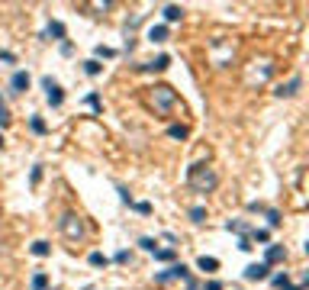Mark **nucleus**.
Listing matches in <instances>:
<instances>
[{
    "label": "nucleus",
    "mask_w": 309,
    "mask_h": 290,
    "mask_svg": "<svg viewBox=\"0 0 309 290\" xmlns=\"http://www.w3.org/2000/svg\"><path fill=\"white\" fill-rule=\"evenodd\" d=\"M284 258H287V248H284V245H267V252H264V265H267V267L280 265Z\"/></svg>",
    "instance_id": "0eeeda50"
},
{
    "label": "nucleus",
    "mask_w": 309,
    "mask_h": 290,
    "mask_svg": "<svg viewBox=\"0 0 309 290\" xmlns=\"http://www.w3.org/2000/svg\"><path fill=\"white\" fill-rule=\"evenodd\" d=\"M267 277H270V267L264 265V261L261 265H248L245 267V281H267Z\"/></svg>",
    "instance_id": "6e6552de"
},
{
    "label": "nucleus",
    "mask_w": 309,
    "mask_h": 290,
    "mask_svg": "<svg viewBox=\"0 0 309 290\" xmlns=\"http://www.w3.org/2000/svg\"><path fill=\"white\" fill-rule=\"evenodd\" d=\"M39 181H42V165H36V168H32V174H29V184H32V187H36Z\"/></svg>",
    "instance_id": "7c9ffc66"
},
{
    "label": "nucleus",
    "mask_w": 309,
    "mask_h": 290,
    "mask_svg": "<svg viewBox=\"0 0 309 290\" xmlns=\"http://www.w3.org/2000/svg\"><path fill=\"white\" fill-rule=\"evenodd\" d=\"M154 258H158V261H174V258H177V252H174V248H154Z\"/></svg>",
    "instance_id": "412c9836"
},
{
    "label": "nucleus",
    "mask_w": 309,
    "mask_h": 290,
    "mask_svg": "<svg viewBox=\"0 0 309 290\" xmlns=\"http://www.w3.org/2000/svg\"><path fill=\"white\" fill-rule=\"evenodd\" d=\"M303 87V77L296 74V77H290V84H280L277 87V97H296V91Z\"/></svg>",
    "instance_id": "1a4fd4ad"
},
{
    "label": "nucleus",
    "mask_w": 309,
    "mask_h": 290,
    "mask_svg": "<svg viewBox=\"0 0 309 290\" xmlns=\"http://www.w3.org/2000/svg\"><path fill=\"white\" fill-rule=\"evenodd\" d=\"M113 261H119V265H126V261H132V252H129V248H119Z\"/></svg>",
    "instance_id": "c85d7f7f"
},
{
    "label": "nucleus",
    "mask_w": 309,
    "mask_h": 290,
    "mask_svg": "<svg viewBox=\"0 0 309 290\" xmlns=\"http://www.w3.org/2000/svg\"><path fill=\"white\" fill-rule=\"evenodd\" d=\"M132 210L142 213V216H148V213H152V203H132Z\"/></svg>",
    "instance_id": "2f4dec72"
},
{
    "label": "nucleus",
    "mask_w": 309,
    "mask_h": 290,
    "mask_svg": "<svg viewBox=\"0 0 309 290\" xmlns=\"http://www.w3.org/2000/svg\"><path fill=\"white\" fill-rule=\"evenodd\" d=\"M148 100H152V107L164 116V113H171V107H174V103H177V94L171 91L168 84H154L152 94H148Z\"/></svg>",
    "instance_id": "f03ea898"
},
{
    "label": "nucleus",
    "mask_w": 309,
    "mask_h": 290,
    "mask_svg": "<svg viewBox=\"0 0 309 290\" xmlns=\"http://www.w3.org/2000/svg\"><path fill=\"white\" fill-rule=\"evenodd\" d=\"M187 277H190V267L180 261V265H171L168 271H158L154 281H158V284H168V281H187Z\"/></svg>",
    "instance_id": "39448f33"
},
{
    "label": "nucleus",
    "mask_w": 309,
    "mask_h": 290,
    "mask_svg": "<svg viewBox=\"0 0 309 290\" xmlns=\"http://www.w3.org/2000/svg\"><path fill=\"white\" fill-rule=\"evenodd\" d=\"M187 184H190L197 193H209L219 187V174L209 165H193L190 171H187Z\"/></svg>",
    "instance_id": "f257e3e1"
},
{
    "label": "nucleus",
    "mask_w": 309,
    "mask_h": 290,
    "mask_svg": "<svg viewBox=\"0 0 309 290\" xmlns=\"http://www.w3.org/2000/svg\"><path fill=\"white\" fill-rule=\"evenodd\" d=\"M0 126H10V110H7L3 100H0Z\"/></svg>",
    "instance_id": "c756f323"
},
{
    "label": "nucleus",
    "mask_w": 309,
    "mask_h": 290,
    "mask_svg": "<svg viewBox=\"0 0 309 290\" xmlns=\"http://www.w3.org/2000/svg\"><path fill=\"white\" fill-rule=\"evenodd\" d=\"M203 290H222V281H206V284H203Z\"/></svg>",
    "instance_id": "f704fd0d"
},
{
    "label": "nucleus",
    "mask_w": 309,
    "mask_h": 290,
    "mask_svg": "<svg viewBox=\"0 0 309 290\" xmlns=\"http://www.w3.org/2000/svg\"><path fill=\"white\" fill-rule=\"evenodd\" d=\"M197 267L206 271V274H213V271H219V258H206V255H200V258H197Z\"/></svg>",
    "instance_id": "f8f14e48"
},
{
    "label": "nucleus",
    "mask_w": 309,
    "mask_h": 290,
    "mask_svg": "<svg viewBox=\"0 0 309 290\" xmlns=\"http://www.w3.org/2000/svg\"><path fill=\"white\" fill-rule=\"evenodd\" d=\"M0 61H7V65H13V61H16V55H13V52H7V48H3V52H0Z\"/></svg>",
    "instance_id": "72a5a7b5"
},
{
    "label": "nucleus",
    "mask_w": 309,
    "mask_h": 290,
    "mask_svg": "<svg viewBox=\"0 0 309 290\" xmlns=\"http://www.w3.org/2000/svg\"><path fill=\"white\" fill-rule=\"evenodd\" d=\"M264 216H267V226H270V229H274V226H280V210H274V206H270V210H264Z\"/></svg>",
    "instance_id": "5701e85b"
},
{
    "label": "nucleus",
    "mask_w": 309,
    "mask_h": 290,
    "mask_svg": "<svg viewBox=\"0 0 309 290\" xmlns=\"http://www.w3.org/2000/svg\"><path fill=\"white\" fill-rule=\"evenodd\" d=\"M29 129L36 132V136H45L48 126H45V120H42V116H32V120H29Z\"/></svg>",
    "instance_id": "6ab92c4d"
},
{
    "label": "nucleus",
    "mask_w": 309,
    "mask_h": 290,
    "mask_svg": "<svg viewBox=\"0 0 309 290\" xmlns=\"http://www.w3.org/2000/svg\"><path fill=\"white\" fill-rule=\"evenodd\" d=\"M93 55H97V58H116V48H107V46H97V48H93Z\"/></svg>",
    "instance_id": "393cba45"
},
{
    "label": "nucleus",
    "mask_w": 309,
    "mask_h": 290,
    "mask_svg": "<svg viewBox=\"0 0 309 290\" xmlns=\"http://www.w3.org/2000/svg\"><path fill=\"white\" fill-rule=\"evenodd\" d=\"M32 255H36V258H48V255H52V245L45 242V239H39V242H32V248H29Z\"/></svg>",
    "instance_id": "ddd939ff"
},
{
    "label": "nucleus",
    "mask_w": 309,
    "mask_h": 290,
    "mask_svg": "<svg viewBox=\"0 0 309 290\" xmlns=\"http://www.w3.org/2000/svg\"><path fill=\"white\" fill-rule=\"evenodd\" d=\"M45 36H52L55 42H62V39H65V26L58 23V20H52V23H48V29H45Z\"/></svg>",
    "instance_id": "dca6fc26"
},
{
    "label": "nucleus",
    "mask_w": 309,
    "mask_h": 290,
    "mask_svg": "<svg viewBox=\"0 0 309 290\" xmlns=\"http://www.w3.org/2000/svg\"><path fill=\"white\" fill-rule=\"evenodd\" d=\"M190 219L193 222H203V219H206V206H193V210H190Z\"/></svg>",
    "instance_id": "a878e982"
},
{
    "label": "nucleus",
    "mask_w": 309,
    "mask_h": 290,
    "mask_svg": "<svg viewBox=\"0 0 309 290\" xmlns=\"http://www.w3.org/2000/svg\"><path fill=\"white\" fill-rule=\"evenodd\" d=\"M248 239H251V242H264V245H267L270 242V229H251V232H248Z\"/></svg>",
    "instance_id": "a211bd4d"
},
{
    "label": "nucleus",
    "mask_w": 309,
    "mask_h": 290,
    "mask_svg": "<svg viewBox=\"0 0 309 290\" xmlns=\"http://www.w3.org/2000/svg\"><path fill=\"white\" fill-rule=\"evenodd\" d=\"M87 103H90L93 110H100V97H97V94H90V97H87Z\"/></svg>",
    "instance_id": "c9c22d12"
},
{
    "label": "nucleus",
    "mask_w": 309,
    "mask_h": 290,
    "mask_svg": "<svg viewBox=\"0 0 309 290\" xmlns=\"http://www.w3.org/2000/svg\"><path fill=\"white\" fill-rule=\"evenodd\" d=\"M42 91H45L48 107H62L65 103V91H62V84H58L55 77H42Z\"/></svg>",
    "instance_id": "20e7f679"
},
{
    "label": "nucleus",
    "mask_w": 309,
    "mask_h": 290,
    "mask_svg": "<svg viewBox=\"0 0 309 290\" xmlns=\"http://www.w3.org/2000/svg\"><path fill=\"white\" fill-rule=\"evenodd\" d=\"M168 36H171V29L164 23H158V26L148 29V39H152V42H168Z\"/></svg>",
    "instance_id": "9d476101"
},
{
    "label": "nucleus",
    "mask_w": 309,
    "mask_h": 290,
    "mask_svg": "<svg viewBox=\"0 0 309 290\" xmlns=\"http://www.w3.org/2000/svg\"><path fill=\"white\" fill-rule=\"evenodd\" d=\"M84 71H87V74H90V77H97V74H100V71H103V65H100V61H97V58H87V61H84Z\"/></svg>",
    "instance_id": "aec40b11"
},
{
    "label": "nucleus",
    "mask_w": 309,
    "mask_h": 290,
    "mask_svg": "<svg viewBox=\"0 0 309 290\" xmlns=\"http://www.w3.org/2000/svg\"><path fill=\"white\" fill-rule=\"evenodd\" d=\"M29 84H32L29 71H13V77H10V91H13V94H26V91H29Z\"/></svg>",
    "instance_id": "423d86ee"
},
{
    "label": "nucleus",
    "mask_w": 309,
    "mask_h": 290,
    "mask_svg": "<svg viewBox=\"0 0 309 290\" xmlns=\"http://www.w3.org/2000/svg\"><path fill=\"white\" fill-rule=\"evenodd\" d=\"M239 248H242V252H251L255 245H251V239H248V236H242V239H239Z\"/></svg>",
    "instance_id": "473e14b6"
},
{
    "label": "nucleus",
    "mask_w": 309,
    "mask_h": 290,
    "mask_svg": "<svg viewBox=\"0 0 309 290\" xmlns=\"http://www.w3.org/2000/svg\"><path fill=\"white\" fill-rule=\"evenodd\" d=\"M270 284H274V287H280V290H284L287 284H290V274H287V271H284V274H270Z\"/></svg>",
    "instance_id": "b1692460"
},
{
    "label": "nucleus",
    "mask_w": 309,
    "mask_h": 290,
    "mask_svg": "<svg viewBox=\"0 0 309 290\" xmlns=\"http://www.w3.org/2000/svg\"><path fill=\"white\" fill-rule=\"evenodd\" d=\"M32 290H48V274L45 271H39V274H32Z\"/></svg>",
    "instance_id": "f3484780"
},
{
    "label": "nucleus",
    "mask_w": 309,
    "mask_h": 290,
    "mask_svg": "<svg viewBox=\"0 0 309 290\" xmlns=\"http://www.w3.org/2000/svg\"><path fill=\"white\" fill-rule=\"evenodd\" d=\"M139 245L145 248V252H154V248H158V242H154V239H148V236H142V239H139Z\"/></svg>",
    "instance_id": "cd10ccee"
},
{
    "label": "nucleus",
    "mask_w": 309,
    "mask_h": 290,
    "mask_svg": "<svg viewBox=\"0 0 309 290\" xmlns=\"http://www.w3.org/2000/svg\"><path fill=\"white\" fill-rule=\"evenodd\" d=\"M225 229H229V232H239V236H248V232H251V226H248V222H242V219H229V222H225Z\"/></svg>",
    "instance_id": "2eb2a0df"
},
{
    "label": "nucleus",
    "mask_w": 309,
    "mask_h": 290,
    "mask_svg": "<svg viewBox=\"0 0 309 290\" xmlns=\"http://www.w3.org/2000/svg\"><path fill=\"white\" fill-rule=\"evenodd\" d=\"M171 65V55H158L154 61H148V65H142V71H164Z\"/></svg>",
    "instance_id": "9b49d317"
},
{
    "label": "nucleus",
    "mask_w": 309,
    "mask_h": 290,
    "mask_svg": "<svg viewBox=\"0 0 309 290\" xmlns=\"http://www.w3.org/2000/svg\"><path fill=\"white\" fill-rule=\"evenodd\" d=\"M284 290H303V287H300V284H287Z\"/></svg>",
    "instance_id": "4c0bfd02"
},
{
    "label": "nucleus",
    "mask_w": 309,
    "mask_h": 290,
    "mask_svg": "<svg viewBox=\"0 0 309 290\" xmlns=\"http://www.w3.org/2000/svg\"><path fill=\"white\" fill-rule=\"evenodd\" d=\"M168 136H171V139H187V126H171Z\"/></svg>",
    "instance_id": "bb28decb"
},
{
    "label": "nucleus",
    "mask_w": 309,
    "mask_h": 290,
    "mask_svg": "<svg viewBox=\"0 0 309 290\" xmlns=\"http://www.w3.org/2000/svg\"><path fill=\"white\" fill-rule=\"evenodd\" d=\"M0 148H3V136H0Z\"/></svg>",
    "instance_id": "58836bf2"
},
{
    "label": "nucleus",
    "mask_w": 309,
    "mask_h": 290,
    "mask_svg": "<svg viewBox=\"0 0 309 290\" xmlns=\"http://www.w3.org/2000/svg\"><path fill=\"white\" fill-rule=\"evenodd\" d=\"M180 16H184V7H177V3H168V7H164V20H168V23H177Z\"/></svg>",
    "instance_id": "4468645a"
},
{
    "label": "nucleus",
    "mask_w": 309,
    "mask_h": 290,
    "mask_svg": "<svg viewBox=\"0 0 309 290\" xmlns=\"http://www.w3.org/2000/svg\"><path fill=\"white\" fill-rule=\"evenodd\" d=\"M187 290H200V284L193 281V277H187Z\"/></svg>",
    "instance_id": "e433bc0d"
},
{
    "label": "nucleus",
    "mask_w": 309,
    "mask_h": 290,
    "mask_svg": "<svg viewBox=\"0 0 309 290\" xmlns=\"http://www.w3.org/2000/svg\"><path fill=\"white\" fill-rule=\"evenodd\" d=\"M87 261H90L93 267H107V265H110V258H107L103 252H90V258H87Z\"/></svg>",
    "instance_id": "4be33fe9"
},
{
    "label": "nucleus",
    "mask_w": 309,
    "mask_h": 290,
    "mask_svg": "<svg viewBox=\"0 0 309 290\" xmlns=\"http://www.w3.org/2000/svg\"><path fill=\"white\" fill-rule=\"evenodd\" d=\"M58 226H62V232L71 239V242H77V239H84V222H81V216H77V213H65Z\"/></svg>",
    "instance_id": "7ed1b4c3"
}]
</instances>
